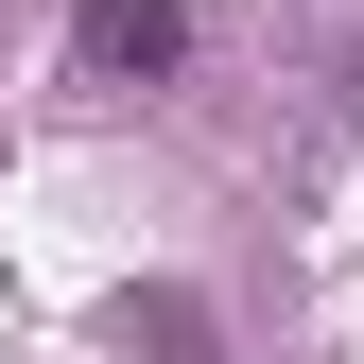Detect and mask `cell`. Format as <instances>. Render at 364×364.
<instances>
[{"instance_id":"1","label":"cell","mask_w":364,"mask_h":364,"mask_svg":"<svg viewBox=\"0 0 364 364\" xmlns=\"http://www.w3.org/2000/svg\"><path fill=\"white\" fill-rule=\"evenodd\" d=\"M173 53H191V18H173V0H87V70H105V87H156Z\"/></svg>"}]
</instances>
